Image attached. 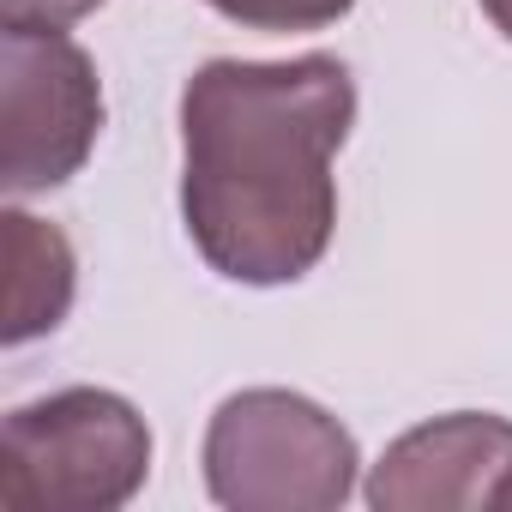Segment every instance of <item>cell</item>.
Wrapping results in <instances>:
<instances>
[{"instance_id": "6da1fadb", "label": "cell", "mask_w": 512, "mask_h": 512, "mask_svg": "<svg viewBox=\"0 0 512 512\" xmlns=\"http://www.w3.org/2000/svg\"><path fill=\"white\" fill-rule=\"evenodd\" d=\"M356 127V79L338 55L205 61L181 85V223L229 284L308 278L338 235L332 157Z\"/></svg>"}, {"instance_id": "7a4b0ae2", "label": "cell", "mask_w": 512, "mask_h": 512, "mask_svg": "<svg viewBox=\"0 0 512 512\" xmlns=\"http://www.w3.org/2000/svg\"><path fill=\"white\" fill-rule=\"evenodd\" d=\"M205 494L229 512H338L356 494V434L290 386L229 392L205 422Z\"/></svg>"}, {"instance_id": "3957f363", "label": "cell", "mask_w": 512, "mask_h": 512, "mask_svg": "<svg viewBox=\"0 0 512 512\" xmlns=\"http://www.w3.org/2000/svg\"><path fill=\"white\" fill-rule=\"evenodd\" d=\"M151 476V428L109 386L19 404L0 428V500L13 512H115Z\"/></svg>"}, {"instance_id": "277c9868", "label": "cell", "mask_w": 512, "mask_h": 512, "mask_svg": "<svg viewBox=\"0 0 512 512\" xmlns=\"http://www.w3.org/2000/svg\"><path fill=\"white\" fill-rule=\"evenodd\" d=\"M103 133L97 61L67 31H0V187L13 199L73 181Z\"/></svg>"}, {"instance_id": "5b68a950", "label": "cell", "mask_w": 512, "mask_h": 512, "mask_svg": "<svg viewBox=\"0 0 512 512\" xmlns=\"http://www.w3.org/2000/svg\"><path fill=\"white\" fill-rule=\"evenodd\" d=\"M512 470V422L494 410H452L398 434L362 482L374 512H476L500 500Z\"/></svg>"}, {"instance_id": "8992f818", "label": "cell", "mask_w": 512, "mask_h": 512, "mask_svg": "<svg viewBox=\"0 0 512 512\" xmlns=\"http://www.w3.org/2000/svg\"><path fill=\"white\" fill-rule=\"evenodd\" d=\"M0 223H7V266H13V278H7V326H0V338L19 350V344L55 332L67 320L79 260H73V241L55 223L31 217L25 205H7Z\"/></svg>"}, {"instance_id": "52a82bcc", "label": "cell", "mask_w": 512, "mask_h": 512, "mask_svg": "<svg viewBox=\"0 0 512 512\" xmlns=\"http://www.w3.org/2000/svg\"><path fill=\"white\" fill-rule=\"evenodd\" d=\"M205 7L241 31H326L350 19L356 0H205Z\"/></svg>"}, {"instance_id": "ba28073f", "label": "cell", "mask_w": 512, "mask_h": 512, "mask_svg": "<svg viewBox=\"0 0 512 512\" xmlns=\"http://www.w3.org/2000/svg\"><path fill=\"white\" fill-rule=\"evenodd\" d=\"M103 0H0V25H25V31H67L91 19Z\"/></svg>"}, {"instance_id": "9c48e42d", "label": "cell", "mask_w": 512, "mask_h": 512, "mask_svg": "<svg viewBox=\"0 0 512 512\" xmlns=\"http://www.w3.org/2000/svg\"><path fill=\"white\" fill-rule=\"evenodd\" d=\"M482 13H488V25L512 43V0H482Z\"/></svg>"}, {"instance_id": "30bf717a", "label": "cell", "mask_w": 512, "mask_h": 512, "mask_svg": "<svg viewBox=\"0 0 512 512\" xmlns=\"http://www.w3.org/2000/svg\"><path fill=\"white\" fill-rule=\"evenodd\" d=\"M500 512H512V470H506V482H500V500H494Z\"/></svg>"}]
</instances>
